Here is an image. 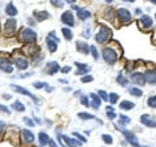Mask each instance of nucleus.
Here are the masks:
<instances>
[{"mask_svg": "<svg viewBox=\"0 0 156 147\" xmlns=\"http://www.w3.org/2000/svg\"><path fill=\"white\" fill-rule=\"evenodd\" d=\"M155 17H156V16H155Z\"/></svg>", "mask_w": 156, "mask_h": 147, "instance_id": "nucleus-55", "label": "nucleus"}, {"mask_svg": "<svg viewBox=\"0 0 156 147\" xmlns=\"http://www.w3.org/2000/svg\"><path fill=\"white\" fill-rule=\"evenodd\" d=\"M90 50H91V54H92L94 59H95V60H98V59H99V54H98V51H96V48H95V46H91V47H90Z\"/></svg>", "mask_w": 156, "mask_h": 147, "instance_id": "nucleus-36", "label": "nucleus"}, {"mask_svg": "<svg viewBox=\"0 0 156 147\" xmlns=\"http://www.w3.org/2000/svg\"><path fill=\"white\" fill-rule=\"evenodd\" d=\"M105 2H107V3H112V0H105Z\"/></svg>", "mask_w": 156, "mask_h": 147, "instance_id": "nucleus-53", "label": "nucleus"}, {"mask_svg": "<svg viewBox=\"0 0 156 147\" xmlns=\"http://www.w3.org/2000/svg\"><path fill=\"white\" fill-rule=\"evenodd\" d=\"M144 77H146V82L151 83V85H156V70H148L144 74Z\"/></svg>", "mask_w": 156, "mask_h": 147, "instance_id": "nucleus-21", "label": "nucleus"}, {"mask_svg": "<svg viewBox=\"0 0 156 147\" xmlns=\"http://www.w3.org/2000/svg\"><path fill=\"white\" fill-rule=\"evenodd\" d=\"M57 139L60 141V143H61L62 147H80L82 145V142H78L76 139H72V138H69V137H66V136H62V134H58Z\"/></svg>", "mask_w": 156, "mask_h": 147, "instance_id": "nucleus-6", "label": "nucleus"}, {"mask_svg": "<svg viewBox=\"0 0 156 147\" xmlns=\"http://www.w3.org/2000/svg\"><path fill=\"white\" fill-rule=\"evenodd\" d=\"M83 37L85 38H90V30L88 29H85L83 30Z\"/></svg>", "mask_w": 156, "mask_h": 147, "instance_id": "nucleus-46", "label": "nucleus"}, {"mask_svg": "<svg viewBox=\"0 0 156 147\" xmlns=\"http://www.w3.org/2000/svg\"><path fill=\"white\" fill-rule=\"evenodd\" d=\"M58 69H60V65H58V63H56V61L47 63V65H46V73L50 75H53L55 73H57Z\"/></svg>", "mask_w": 156, "mask_h": 147, "instance_id": "nucleus-13", "label": "nucleus"}, {"mask_svg": "<svg viewBox=\"0 0 156 147\" xmlns=\"http://www.w3.org/2000/svg\"><path fill=\"white\" fill-rule=\"evenodd\" d=\"M14 64H16V66H17L20 70H25V69H27V66H29V61H27L26 57L17 56L14 59Z\"/></svg>", "mask_w": 156, "mask_h": 147, "instance_id": "nucleus-15", "label": "nucleus"}, {"mask_svg": "<svg viewBox=\"0 0 156 147\" xmlns=\"http://www.w3.org/2000/svg\"><path fill=\"white\" fill-rule=\"evenodd\" d=\"M61 22L65 23L68 26H73L74 25V17H73V13L70 11H66L61 14Z\"/></svg>", "mask_w": 156, "mask_h": 147, "instance_id": "nucleus-10", "label": "nucleus"}, {"mask_svg": "<svg viewBox=\"0 0 156 147\" xmlns=\"http://www.w3.org/2000/svg\"><path fill=\"white\" fill-rule=\"evenodd\" d=\"M12 108H13L14 111H17V112H23V111L26 109V107L22 104L21 102H18V100H16L13 104H12Z\"/></svg>", "mask_w": 156, "mask_h": 147, "instance_id": "nucleus-26", "label": "nucleus"}, {"mask_svg": "<svg viewBox=\"0 0 156 147\" xmlns=\"http://www.w3.org/2000/svg\"><path fill=\"white\" fill-rule=\"evenodd\" d=\"M76 64V66H77V75H83V74H86L90 70V66L87 65V64H83V63H74Z\"/></svg>", "mask_w": 156, "mask_h": 147, "instance_id": "nucleus-18", "label": "nucleus"}, {"mask_svg": "<svg viewBox=\"0 0 156 147\" xmlns=\"http://www.w3.org/2000/svg\"><path fill=\"white\" fill-rule=\"evenodd\" d=\"M81 103L83 104L85 107H90V102H88V98L87 96H82L81 98Z\"/></svg>", "mask_w": 156, "mask_h": 147, "instance_id": "nucleus-39", "label": "nucleus"}, {"mask_svg": "<svg viewBox=\"0 0 156 147\" xmlns=\"http://www.w3.org/2000/svg\"><path fill=\"white\" fill-rule=\"evenodd\" d=\"M124 2H128V3H133L134 0H124Z\"/></svg>", "mask_w": 156, "mask_h": 147, "instance_id": "nucleus-51", "label": "nucleus"}, {"mask_svg": "<svg viewBox=\"0 0 156 147\" xmlns=\"http://www.w3.org/2000/svg\"><path fill=\"white\" fill-rule=\"evenodd\" d=\"M3 98H4V99H7V100H8V99H10V95H9V94H4V95H3Z\"/></svg>", "mask_w": 156, "mask_h": 147, "instance_id": "nucleus-49", "label": "nucleus"}, {"mask_svg": "<svg viewBox=\"0 0 156 147\" xmlns=\"http://www.w3.org/2000/svg\"><path fill=\"white\" fill-rule=\"evenodd\" d=\"M33 147H37V146H33Z\"/></svg>", "mask_w": 156, "mask_h": 147, "instance_id": "nucleus-54", "label": "nucleus"}, {"mask_svg": "<svg viewBox=\"0 0 156 147\" xmlns=\"http://www.w3.org/2000/svg\"><path fill=\"white\" fill-rule=\"evenodd\" d=\"M147 104H148V107H151V108H156V95L150 96L147 99Z\"/></svg>", "mask_w": 156, "mask_h": 147, "instance_id": "nucleus-31", "label": "nucleus"}, {"mask_svg": "<svg viewBox=\"0 0 156 147\" xmlns=\"http://www.w3.org/2000/svg\"><path fill=\"white\" fill-rule=\"evenodd\" d=\"M73 136H76V137L78 138V139H80V141L82 142V143H85V142H86V138H85L83 136H82V134H80V133H77V132H74V133H73Z\"/></svg>", "mask_w": 156, "mask_h": 147, "instance_id": "nucleus-40", "label": "nucleus"}, {"mask_svg": "<svg viewBox=\"0 0 156 147\" xmlns=\"http://www.w3.org/2000/svg\"><path fill=\"white\" fill-rule=\"evenodd\" d=\"M103 59L107 64H115L117 59H118V54L112 47H105L103 50Z\"/></svg>", "mask_w": 156, "mask_h": 147, "instance_id": "nucleus-3", "label": "nucleus"}, {"mask_svg": "<svg viewBox=\"0 0 156 147\" xmlns=\"http://www.w3.org/2000/svg\"><path fill=\"white\" fill-rule=\"evenodd\" d=\"M92 79H94V78L91 77V75H85V77H82V82H85V83H86V82H91Z\"/></svg>", "mask_w": 156, "mask_h": 147, "instance_id": "nucleus-43", "label": "nucleus"}, {"mask_svg": "<svg viewBox=\"0 0 156 147\" xmlns=\"http://www.w3.org/2000/svg\"><path fill=\"white\" fill-rule=\"evenodd\" d=\"M130 122V117H128L126 115H120V125H125Z\"/></svg>", "mask_w": 156, "mask_h": 147, "instance_id": "nucleus-34", "label": "nucleus"}, {"mask_svg": "<svg viewBox=\"0 0 156 147\" xmlns=\"http://www.w3.org/2000/svg\"><path fill=\"white\" fill-rule=\"evenodd\" d=\"M117 17H118L120 22L124 23V25H128V23H130V21H131L130 11L125 9V8H120V9L117 11Z\"/></svg>", "mask_w": 156, "mask_h": 147, "instance_id": "nucleus-7", "label": "nucleus"}, {"mask_svg": "<svg viewBox=\"0 0 156 147\" xmlns=\"http://www.w3.org/2000/svg\"><path fill=\"white\" fill-rule=\"evenodd\" d=\"M76 48H77L78 52L82 54V55H87L88 51H90L88 44H87L86 42H82V41H77V43H76Z\"/></svg>", "mask_w": 156, "mask_h": 147, "instance_id": "nucleus-16", "label": "nucleus"}, {"mask_svg": "<svg viewBox=\"0 0 156 147\" xmlns=\"http://www.w3.org/2000/svg\"><path fill=\"white\" fill-rule=\"evenodd\" d=\"M5 13L8 16H16V14H17V8L13 5V3H9L5 7Z\"/></svg>", "mask_w": 156, "mask_h": 147, "instance_id": "nucleus-23", "label": "nucleus"}, {"mask_svg": "<svg viewBox=\"0 0 156 147\" xmlns=\"http://www.w3.org/2000/svg\"><path fill=\"white\" fill-rule=\"evenodd\" d=\"M90 99H91V103H90V106H91L92 108H95V109H99L100 103H101V99H100L99 95L91 93V94H90Z\"/></svg>", "mask_w": 156, "mask_h": 147, "instance_id": "nucleus-17", "label": "nucleus"}, {"mask_svg": "<svg viewBox=\"0 0 156 147\" xmlns=\"http://www.w3.org/2000/svg\"><path fill=\"white\" fill-rule=\"evenodd\" d=\"M23 121H25V124H27L29 126H34V122L31 121L29 117H23Z\"/></svg>", "mask_w": 156, "mask_h": 147, "instance_id": "nucleus-44", "label": "nucleus"}, {"mask_svg": "<svg viewBox=\"0 0 156 147\" xmlns=\"http://www.w3.org/2000/svg\"><path fill=\"white\" fill-rule=\"evenodd\" d=\"M4 130H5V122H4V121H0V136L3 134Z\"/></svg>", "mask_w": 156, "mask_h": 147, "instance_id": "nucleus-45", "label": "nucleus"}, {"mask_svg": "<svg viewBox=\"0 0 156 147\" xmlns=\"http://www.w3.org/2000/svg\"><path fill=\"white\" fill-rule=\"evenodd\" d=\"M150 2H152V3H154V4H156V0H150Z\"/></svg>", "mask_w": 156, "mask_h": 147, "instance_id": "nucleus-52", "label": "nucleus"}, {"mask_svg": "<svg viewBox=\"0 0 156 147\" xmlns=\"http://www.w3.org/2000/svg\"><path fill=\"white\" fill-rule=\"evenodd\" d=\"M57 44H58V41L56 39H52L50 37H47V47H48V51L50 52H55L57 50Z\"/></svg>", "mask_w": 156, "mask_h": 147, "instance_id": "nucleus-20", "label": "nucleus"}, {"mask_svg": "<svg viewBox=\"0 0 156 147\" xmlns=\"http://www.w3.org/2000/svg\"><path fill=\"white\" fill-rule=\"evenodd\" d=\"M37 39H38L37 33H35L34 30L29 29V27L22 29L21 33L18 34V41L21 43H26V44H34V43L37 42Z\"/></svg>", "mask_w": 156, "mask_h": 147, "instance_id": "nucleus-1", "label": "nucleus"}, {"mask_svg": "<svg viewBox=\"0 0 156 147\" xmlns=\"http://www.w3.org/2000/svg\"><path fill=\"white\" fill-rule=\"evenodd\" d=\"M101 139H103V142L107 145L113 143V138H112V136H109V134H103V136H101Z\"/></svg>", "mask_w": 156, "mask_h": 147, "instance_id": "nucleus-33", "label": "nucleus"}, {"mask_svg": "<svg viewBox=\"0 0 156 147\" xmlns=\"http://www.w3.org/2000/svg\"><path fill=\"white\" fill-rule=\"evenodd\" d=\"M61 31H62V35H64V38L66 39V41H72V39H73V33H72V30H70V29L64 27Z\"/></svg>", "mask_w": 156, "mask_h": 147, "instance_id": "nucleus-27", "label": "nucleus"}, {"mask_svg": "<svg viewBox=\"0 0 156 147\" xmlns=\"http://www.w3.org/2000/svg\"><path fill=\"white\" fill-rule=\"evenodd\" d=\"M140 122H142L143 125L148 126V128H156V120L152 118L150 115H142V116H140Z\"/></svg>", "mask_w": 156, "mask_h": 147, "instance_id": "nucleus-11", "label": "nucleus"}, {"mask_svg": "<svg viewBox=\"0 0 156 147\" xmlns=\"http://www.w3.org/2000/svg\"><path fill=\"white\" fill-rule=\"evenodd\" d=\"M34 17L38 22H42V21H44V20H47L50 17V13H47V12H44V11H35Z\"/></svg>", "mask_w": 156, "mask_h": 147, "instance_id": "nucleus-19", "label": "nucleus"}, {"mask_svg": "<svg viewBox=\"0 0 156 147\" xmlns=\"http://www.w3.org/2000/svg\"><path fill=\"white\" fill-rule=\"evenodd\" d=\"M130 79L135 83V85H139V86H143L144 83H146V77H144V74H142V73H133L130 75Z\"/></svg>", "mask_w": 156, "mask_h": 147, "instance_id": "nucleus-14", "label": "nucleus"}, {"mask_svg": "<svg viewBox=\"0 0 156 147\" xmlns=\"http://www.w3.org/2000/svg\"><path fill=\"white\" fill-rule=\"evenodd\" d=\"M129 93H130L131 95H134V96H142L143 95L142 90L138 89V87H130V89H129Z\"/></svg>", "mask_w": 156, "mask_h": 147, "instance_id": "nucleus-29", "label": "nucleus"}, {"mask_svg": "<svg viewBox=\"0 0 156 147\" xmlns=\"http://www.w3.org/2000/svg\"><path fill=\"white\" fill-rule=\"evenodd\" d=\"M38 139H39V143H40V146H47L50 142V137L48 134L44 133V132H40L38 134Z\"/></svg>", "mask_w": 156, "mask_h": 147, "instance_id": "nucleus-22", "label": "nucleus"}, {"mask_svg": "<svg viewBox=\"0 0 156 147\" xmlns=\"http://www.w3.org/2000/svg\"><path fill=\"white\" fill-rule=\"evenodd\" d=\"M51 4H52L53 7H57V8L64 7V2H62V0H51Z\"/></svg>", "mask_w": 156, "mask_h": 147, "instance_id": "nucleus-35", "label": "nucleus"}, {"mask_svg": "<svg viewBox=\"0 0 156 147\" xmlns=\"http://www.w3.org/2000/svg\"><path fill=\"white\" fill-rule=\"evenodd\" d=\"M108 99H109V103H111V104H116L117 100H118V95H117L116 93H111Z\"/></svg>", "mask_w": 156, "mask_h": 147, "instance_id": "nucleus-32", "label": "nucleus"}, {"mask_svg": "<svg viewBox=\"0 0 156 147\" xmlns=\"http://www.w3.org/2000/svg\"><path fill=\"white\" fill-rule=\"evenodd\" d=\"M16 29H17V21L13 18L7 20L5 25H4V35L5 37H13L16 34Z\"/></svg>", "mask_w": 156, "mask_h": 147, "instance_id": "nucleus-5", "label": "nucleus"}, {"mask_svg": "<svg viewBox=\"0 0 156 147\" xmlns=\"http://www.w3.org/2000/svg\"><path fill=\"white\" fill-rule=\"evenodd\" d=\"M34 87H35V89H42V87H47V83H43V82H34Z\"/></svg>", "mask_w": 156, "mask_h": 147, "instance_id": "nucleus-42", "label": "nucleus"}, {"mask_svg": "<svg viewBox=\"0 0 156 147\" xmlns=\"http://www.w3.org/2000/svg\"><path fill=\"white\" fill-rule=\"evenodd\" d=\"M111 37H112V30L109 29L108 26H105L104 23H101L96 35H95L96 42L98 43H107L109 39H111Z\"/></svg>", "mask_w": 156, "mask_h": 147, "instance_id": "nucleus-2", "label": "nucleus"}, {"mask_svg": "<svg viewBox=\"0 0 156 147\" xmlns=\"http://www.w3.org/2000/svg\"><path fill=\"white\" fill-rule=\"evenodd\" d=\"M100 96V99H103V100H108V94L105 93L104 90H99V94H98Z\"/></svg>", "mask_w": 156, "mask_h": 147, "instance_id": "nucleus-37", "label": "nucleus"}, {"mask_svg": "<svg viewBox=\"0 0 156 147\" xmlns=\"http://www.w3.org/2000/svg\"><path fill=\"white\" fill-rule=\"evenodd\" d=\"M21 138H22V142L26 145H30L34 142V134L27 129H23L21 132Z\"/></svg>", "mask_w": 156, "mask_h": 147, "instance_id": "nucleus-12", "label": "nucleus"}, {"mask_svg": "<svg viewBox=\"0 0 156 147\" xmlns=\"http://www.w3.org/2000/svg\"><path fill=\"white\" fill-rule=\"evenodd\" d=\"M116 129H117V130H120V132L124 134V137L126 138V141H128L129 143H130L133 147H147V146H140V145L138 143V138H136L131 132H129V130H125V129H121L118 125L116 126Z\"/></svg>", "mask_w": 156, "mask_h": 147, "instance_id": "nucleus-4", "label": "nucleus"}, {"mask_svg": "<svg viewBox=\"0 0 156 147\" xmlns=\"http://www.w3.org/2000/svg\"><path fill=\"white\" fill-rule=\"evenodd\" d=\"M134 103L133 102H129V100H124V102H121L120 103V108L121 109H125V111H128V109H133L134 108Z\"/></svg>", "mask_w": 156, "mask_h": 147, "instance_id": "nucleus-24", "label": "nucleus"}, {"mask_svg": "<svg viewBox=\"0 0 156 147\" xmlns=\"http://www.w3.org/2000/svg\"><path fill=\"white\" fill-rule=\"evenodd\" d=\"M61 72H62V73H68V72H70V66H64V68L61 69Z\"/></svg>", "mask_w": 156, "mask_h": 147, "instance_id": "nucleus-47", "label": "nucleus"}, {"mask_svg": "<svg viewBox=\"0 0 156 147\" xmlns=\"http://www.w3.org/2000/svg\"><path fill=\"white\" fill-rule=\"evenodd\" d=\"M117 82H118L121 86H126L129 81H128V78H125V77H124V74H121V73H120L118 75H117Z\"/></svg>", "mask_w": 156, "mask_h": 147, "instance_id": "nucleus-30", "label": "nucleus"}, {"mask_svg": "<svg viewBox=\"0 0 156 147\" xmlns=\"http://www.w3.org/2000/svg\"><path fill=\"white\" fill-rule=\"evenodd\" d=\"M10 87L13 89L14 91H18V93H21V94H23V95H26V96H29L30 99H33V102L37 104V103H39V99L37 98V96H34L33 94L30 93L29 90H26V89H23V87H21V86H17V85H10Z\"/></svg>", "mask_w": 156, "mask_h": 147, "instance_id": "nucleus-9", "label": "nucleus"}, {"mask_svg": "<svg viewBox=\"0 0 156 147\" xmlns=\"http://www.w3.org/2000/svg\"><path fill=\"white\" fill-rule=\"evenodd\" d=\"M48 145L51 146V147H58L56 143H55V141H52V139H50V142H48Z\"/></svg>", "mask_w": 156, "mask_h": 147, "instance_id": "nucleus-48", "label": "nucleus"}, {"mask_svg": "<svg viewBox=\"0 0 156 147\" xmlns=\"http://www.w3.org/2000/svg\"><path fill=\"white\" fill-rule=\"evenodd\" d=\"M66 2H68V3H70V4H73L74 2H76V0H66Z\"/></svg>", "mask_w": 156, "mask_h": 147, "instance_id": "nucleus-50", "label": "nucleus"}, {"mask_svg": "<svg viewBox=\"0 0 156 147\" xmlns=\"http://www.w3.org/2000/svg\"><path fill=\"white\" fill-rule=\"evenodd\" d=\"M78 117L82 118V120H94L95 118V116L91 113H86V112H80L78 113Z\"/></svg>", "mask_w": 156, "mask_h": 147, "instance_id": "nucleus-28", "label": "nucleus"}, {"mask_svg": "<svg viewBox=\"0 0 156 147\" xmlns=\"http://www.w3.org/2000/svg\"><path fill=\"white\" fill-rule=\"evenodd\" d=\"M0 112H4V113H7V115H10V111L8 107L5 106H3V104H0Z\"/></svg>", "mask_w": 156, "mask_h": 147, "instance_id": "nucleus-41", "label": "nucleus"}, {"mask_svg": "<svg viewBox=\"0 0 156 147\" xmlns=\"http://www.w3.org/2000/svg\"><path fill=\"white\" fill-rule=\"evenodd\" d=\"M90 16H91V13H90L88 11H86V9H80L78 11V13H77V17L82 20V21H85L86 18H88Z\"/></svg>", "mask_w": 156, "mask_h": 147, "instance_id": "nucleus-25", "label": "nucleus"}, {"mask_svg": "<svg viewBox=\"0 0 156 147\" xmlns=\"http://www.w3.org/2000/svg\"><path fill=\"white\" fill-rule=\"evenodd\" d=\"M138 25H139V27L142 30H144V31H147V30H150L151 27H152V18L150 17V16H142L139 20H138Z\"/></svg>", "mask_w": 156, "mask_h": 147, "instance_id": "nucleus-8", "label": "nucleus"}, {"mask_svg": "<svg viewBox=\"0 0 156 147\" xmlns=\"http://www.w3.org/2000/svg\"><path fill=\"white\" fill-rule=\"evenodd\" d=\"M117 115L115 113V111H107V117L109 118V120H115Z\"/></svg>", "mask_w": 156, "mask_h": 147, "instance_id": "nucleus-38", "label": "nucleus"}]
</instances>
